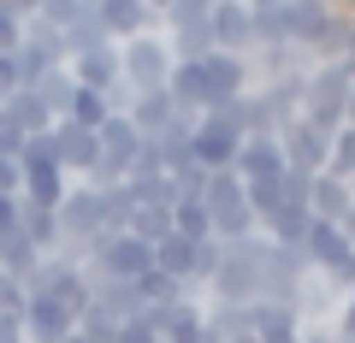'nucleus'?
<instances>
[{"label":"nucleus","mask_w":355,"mask_h":343,"mask_svg":"<svg viewBox=\"0 0 355 343\" xmlns=\"http://www.w3.org/2000/svg\"><path fill=\"white\" fill-rule=\"evenodd\" d=\"M24 302H30L24 279H0V314H18V319H24Z\"/></svg>","instance_id":"nucleus-40"},{"label":"nucleus","mask_w":355,"mask_h":343,"mask_svg":"<svg viewBox=\"0 0 355 343\" xmlns=\"http://www.w3.org/2000/svg\"><path fill=\"white\" fill-rule=\"evenodd\" d=\"M36 12L30 0H0V53H12L24 42V18Z\"/></svg>","instance_id":"nucleus-35"},{"label":"nucleus","mask_w":355,"mask_h":343,"mask_svg":"<svg viewBox=\"0 0 355 343\" xmlns=\"http://www.w3.org/2000/svg\"><path fill=\"white\" fill-rule=\"evenodd\" d=\"M355 207V190L343 178H331V172H320L314 184H308V213L320 219V225H343V213Z\"/></svg>","instance_id":"nucleus-18"},{"label":"nucleus","mask_w":355,"mask_h":343,"mask_svg":"<svg viewBox=\"0 0 355 343\" xmlns=\"http://www.w3.org/2000/svg\"><path fill=\"white\" fill-rule=\"evenodd\" d=\"M254 337H261V343H296V337H302V319H296V308L254 302Z\"/></svg>","instance_id":"nucleus-26"},{"label":"nucleus","mask_w":355,"mask_h":343,"mask_svg":"<svg viewBox=\"0 0 355 343\" xmlns=\"http://www.w3.org/2000/svg\"><path fill=\"white\" fill-rule=\"evenodd\" d=\"M249 36H254V53L291 48V36H284V6H279V0H249ZM254 53H249V60H254Z\"/></svg>","instance_id":"nucleus-20"},{"label":"nucleus","mask_w":355,"mask_h":343,"mask_svg":"<svg viewBox=\"0 0 355 343\" xmlns=\"http://www.w3.org/2000/svg\"><path fill=\"white\" fill-rule=\"evenodd\" d=\"M291 308H296V319H302V326H320V319H326L331 308H338V296H331L326 284H320L314 272H308V279L296 284V302H291Z\"/></svg>","instance_id":"nucleus-31"},{"label":"nucleus","mask_w":355,"mask_h":343,"mask_svg":"<svg viewBox=\"0 0 355 343\" xmlns=\"http://www.w3.org/2000/svg\"><path fill=\"white\" fill-rule=\"evenodd\" d=\"M231 343H261V337H254V331H243V337H231Z\"/></svg>","instance_id":"nucleus-50"},{"label":"nucleus","mask_w":355,"mask_h":343,"mask_svg":"<svg viewBox=\"0 0 355 343\" xmlns=\"http://www.w3.org/2000/svg\"><path fill=\"white\" fill-rule=\"evenodd\" d=\"M36 101L48 107V113H53V125H60V118L71 113V101H77V77L65 71V65H60V71H48V77L36 83Z\"/></svg>","instance_id":"nucleus-30"},{"label":"nucleus","mask_w":355,"mask_h":343,"mask_svg":"<svg viewBox=\"0 0 355 343\" xmlns=\"http://www.w3.org/2000/svg\"><path fill=\"white\" fill-rule=\"evenodd\" d=\"M249 65H254L261 83H291V77L314 71V53H308V48H272V53H254Z\"/></svg>","instance_id":"nucleus-21"},{"label":"nucleus","mask_w":355,"mask_h":343,"mask_svg":"<svg viewBox=\"0 0 355 343\" xmlns=\"http://www.w3.org/2000/svg\"><path fill=\"white\" fill-rule=\"evenodd\" d=\"M349 42H355V6H331L308 53H314V65H338L343 53H349Z\"/></svg>","instance_id":"nucleus-16"},{"label":"nucleus","mask_w":355,"mask_h":343,"mask_svg":"<svg viewBox=\"0 0 355 343\" xmlns=\"http://www.w3.org/2000/svg\"><path fill=\"white\" fill-rule=\"evenodd\" d=\"M101 48H113V42H107L101 18H95V0H89L83 12H77V24L65 30V65H71V60H89V53H101Z\"/></svg>","instance_id":"nucleus-24"},{"label":"nucleus","mask_w":355,"mask_h":343,"mask_svg":"<svg viewBox=\"0 0 355 343\" xmlns=\"http://www.w3.org/2000/svg\"><path fill=\"white\" fill-rule=\"evenodd\" d=\"M331 337H338V343H355V296H343L338 319H331Z\"/></svg>","instance_id":"nucleus-42"},{"label":"nucleus","mask_w":355,"mask_h":343,"mask_svg":"<svg viewBox=\"0 0 355 343\" xmlns=\"http://www.w3.org/2000/svg\"><path fill=\"white\" fill-rule=\"evenodd\" d=\"M83 190H89V184H83ZM95 207H101V231H125L137 195H130V184H107V190H95Z\"/></svg>","instance_id":"nucleus-32"},{"label":"nucleus","mask_w":355,"mask_h":343,"mask_svg":"<svg viewBox=\"0 0 355 343\" xmlns=\"http://www.w3.org/2000/svg\"><path fill=\"white\" fill-rule=\"evenodd\" d=\"M65 71L77 77V89H95V95H107L119 83V48H101V53H89V60H71Z\"/></svg>","instance_id":"nucleus-25"},{"label":"nucleus","mask_w":355,"mask_h":343,"mask_svg":"<svg viewBox=\"0 0 355 343\" xmlns=\"http://www.w3.org/2000/svg\"><path fill=\"white\" fill-rule=\"evenodd\" d=\"M202 83H207V113L225 101H243L254 89V65L237 60V53H207L202 60Z\"/></svg>","instance_id":"nucleus-8"},{"label":"nucleus","mask_w":355,"mask_h":343,"mask_svg":"<svg viewBox=\"0 0 355 343\" xmlns=\"http://www.w3.org/2000/svg\"><path fill=\"white\" fill-rule=\"evenodd\" d=\"M207 30H214V53H237V60H249V53H254V36H249V0H214Z\"/></svg>","instance_id":"nucleus-11"},{"label":"nucleus","mask_w":355,"mask_h":343,"mask_svg":"<svg viewBox=\"0 0 355 343\" xmlns=\"http://www.w3.org/2000/svg\"><path fill=\"white\" fill-rule=\"evenodd\" d=\"M284 6V36H291V48H314L320 24H326V0H279Z\"/></svg>","instance_id":"nucleus-22"},{"label":"nucleus","mask_w":355,"mask_h":343,"mask_svg":"<svg viewBox=\"0 0 355 343\" xmlns=\"http://www.w3.org/2000/svg\"><path fill=\"white\" fill-rule=\"evenodd\" d=\"M48 142H53V160H60V172L71 184H83L89 178V166H95V130H83V125H71V118H60V125L48 130Z\"/></svg>","instance_id":"nucleus-13"},{"label":"nucleus","mask_w":355,"mask_h":343,"mask_svg":"<svg viewBox=\"0 0 355 343\" xmlns=\"http://www.w3.org/2000/svg\"><path fill=\"white\" fill-rule=\"evenodd\" d=\"M137 296H142V308H172V302H184L190 290H184L178 279H166L160 267H148V272L137 279Z\"/></svg>","instance_id":"nucleus-33"},{"label":"nucleus","mask_w":355,"mask_h":343,"mask_svg":"<svg viewBox=\"0 0 355 343\" xmlns=\"http://www.w3.org/2000/svg\"><path fill=\"white\" fill-rule=\"evenodd\" d=\"M326 172H331V178H343V184L355 178V125L331 130V160H326Z\"/></svg>","instance_id":"nucleus-37"},{"label":"nucleus","mask_w":355,"mask_h":343,"mask_svg":"<svg viewBox=\"0 0 355 343\" xmlns=\"http://www.w3.org/2000/svg\"><path fill=\"white\" fill-rule=\"evenodd\" d=\"M89 308H101L107 319H137L142 314V296H137V284H125V279H95L89 272Z\"/></svg>","instance_id":"nucleus-17"},{"label":"nucleus","mask_w":355,"mask_h":343,"mask_svg":"<svg viewBox=\"0 0 355 343\" xmlns=\"http://www.w3.org/2000/svg\"><path fill=\"white\" fill-rule=\"evenodd\" d=\"M355 77L343 71V65H314L308 71V95H302V118L308 125H320L331 137V130H343V101H349Z\"/></svg>","instance_id":"nucleus-3"},{"label":"nucleus","mask_w":355,"mask_h":343,"mask_svg":"<svg viewBox=\"0 0 355 343\" xmlns=\"http://www.w3.org/2000/svg\"><path fill=\"white\" fill-rule=\"evenodd\" d=\"M219 261H225V243H196V272H190V296H202L207 284H214V272H219Z\"/></svg>","instance_id":"nucleus-36"},{"label":"nucleus","mask_w":355,"mask_h":343,"mask_svg":"<svg viewBox=\"0 0 355 343\" xmlns=\"http://www.w3.org/2000/svg\"><path fill=\"white\" fill-rule=\"evenodd\" d=\"M18 237H24L36 254H53V249H60V219H53V207L18 202Z\"/></svg>","instance_id":"nucleus-23"},{"label":"nucleus","mask_w":355,"mask_h":343,"mask_svg":"<svg viewBox=\"0 0 355 343\" xmlns=\"http://www.w3.org/2000/svg\"><path fill=\"white\" fill-rule=\"evenodd\" d=\"M343 125H355V89H349V101H343Z\"/></svg>","instance_id":"nucleus-48"},{"label":"nucleus","mask_w":355,"mask_h":343,"mask_svg":"<svg viewBox=\"0 0 355 343\" xmlns=\"http://www.w3.org/2000/svg\"><path fill=\"white\" fill-rule=\"evenodd\" d=\"M296 343H302V337H296Z\"/></svg>","instance_id":"nucleus-53"},{"label":"nucleus","mask_w":355,"mask_h":343,"mask_svg":"<svg viewBox=\"0 0 355 343\" xmlns=\"http://www.w3.org/2000/svg\"><path fill=\"white\" fill-rule=\"evenodd\" d=\"M172 231H178V237H190V243H207V237H214V219H207V207L196 202V195H184V202L172 207Z\"/></svg>","instance_id":"nucleus-34"},{"label":"nucleus","mask_w":355,"mask_h":343,"mask_svg":"<svg viewBox=\"0 0 355 343\" xmlns=\"http://www.w3.org/2000/svg\"><path fill=\"white\" fill-rule=\"evenodd\" d=\"M6 95H18V65H12V53H0V101Z\"/></svg>","instance_id":"nucleus-45"},{"label":"nucleus","mask_w":355,"mask_h":343,"mask_svg":"<svg viewBox=\"0 0 355 343\" xmlns=\"http://www.w3.org/2000/svg\"><path fill=\"white\" fill-rule=\"evenodd\" d=\"M148 267H154V249H148V243L125 237V231H101V237L89 243V267H83V272H95V279H125V284H137Z\"/></svg>","instance_id":"nucleus-2"},{"label":"nucleus","mask_w":355,"mask_h":343,"mask_svg":"<svg viewBox=\"0 0 355 343\" xmlns=\"http://www.w3.org/2000/svg\"><path fill=\"white\" fill-rule=\"evenodd\" d=\"M53 219H60V243H95L101 237V207H95V190H83V184H71L65 190V202L53 207Z\"/></svg>","instance_id":"nucleus-12"},{"label":"nucleus","mask_w":355,"mask_h":343,"mask_svg":"<svg viewBox=\"0 0 355 343\" xmlns=\"http://www.w3.org/2000/svg\"><path fill=\"white\" fill-rule=\"evenodd\" d=\"M202 319H207V331H214L219 343L254 331V308H237V302H202Z\"/></svg>","instance_id":"nucleus-28"},{"label":"nucleus","mask_w":355,"mask_h":343,"mask_svg":"<svg viewBox=\"0 0 355 343\" xmlns=\"http://www.w3.org/2000/svg\"><path fill=\"white\" fill-rule=\"evenodd\" d=\"M231 172H237L243 184L279 178V172H284V148H279V137H243V148H237V160H231Z\"/></svg>","instance_id":"nucleus-15"},{"label":"nucleus","mask_w":355,"mask_h":343,"mask_svg":"<svg viewBox=\"0 0 355 343\" xmlns=\"http://www.w3.org/2000/svg\"><path fill=\"white\" fill-rule=\"evenodd\" d=\"M119 343H160V331H154L148 314H137V319H125V326H119Z\"/></svg>","instance_id":"nucleus-41"},{"label":"nucleus","mask_w":355,"mask_h":343,"mask_svg":"<svg viewBox=\"0 0 355 343\" xmlns=\"http://www.w3.org/2000/svg\"><path fill=\"white\" fill-rule=\"evenodd\" d=\"M349 190H355V178H349Z\"/></svg>","instance_id":"nucleus-52"},{"label":"nucleus","mask_w":355,"mask_h":343,"mask_svg":"<svg viewBox=\"0 0 355 343\" xmlns=\"http://www.w3.org/2000/svg\"><path fill=\"white\" fill-rule=\"evenodd\" d=\"M261 254H266V237L225 243V261H219L214 284H207V302H237V308L261 302Z\"/></svg>","instance_id":"nucleus-1"},{"label":"nucleus","mask_w":355,"mask_h":343,"mask_svg":"<svg viewBox=\"0 0 355 343\" xmlns=\"http://www.w3.org/2000/svg\"><path fill=\"white\" fill-rule=\"evenodd\" d=\"M18 190H24V172H18V160L0 154V195H18Z\"/></svg>","instance_id":"nucleus-43"},{"label":"nucleus","mask_w":355,"mask_h":343,"mask_svg":"<svg viewBox=\"0 0 355 343\" xmlns=\"http://www.w3.org/2000/svg\"><path fill=\"white\" fill-rule=\"evenodd\" d=\"M77 331V308H65L60 296H30L24 302V343H65Z\"/></svg>","instance_id":"nucleus-10"},{"label":"nucleus","mask_w":355,"mask_h":343,"mask_svg":"<svg viewBox=\"0 0 355 343\" xmlns=\"http://www.w3.org/2000/svg\"><path fill=\"white\" fill-rule=\"evenodd\" d=\"M338 65H343V71H349V77H355V42H349V53H343V60H338Z\"/></svg>","instance_id":"nucleus-49"},{"label":"nucleus","mask_w":355,"mask_h":343,"mask_svg":"<svg viewBox=\"0 0 355 343\" xmlns=\"http://www.w3.org/2000/svg\"><path fill=\"white\" fill-rule=\"evenodd\" d=\"M142 314L154 319L160 343H219L214 331H207V319H202V296H184V302H172V308H142Z\"/></svg>","instance_id":"nucleus-9"},{"label":"nucleus","mask_w":355,"mask_h":343,"mask_svg":"<svg viewBox=\"0 0 355 343\" xmlns=\"http://www.w3.org/2000/svg\"><path fill=\"white\" fill-rule=\"evenodd\" d=\"M125 237H137V243H148V249H160L166 237H178L172 231V207H130V219H125Z\"/></svg>","instance_id":"nucleus-27"},{"label":"nucleus","mask_w":355,"mask_h":343,"mask_svg":"<svg viewBox=\"0 0 355 343\" xmlns=\"http://www.w3.org/2000/svg\"><path fill=\"white\" fill-rule=\"evenodd\" d=\"M172 48H166V36H137V42H125L119 48V77H125L137 95H148V89H166V77H172Z\"/></svg>","instance_id":"nucleus-4"},{"label":"nucleus","mask_w":355,"mask_h":343,"mask_svg":"<svg viewBox=\"0 0 355 343\" xmlns=\"http://www.w3.org/2000/svg\"><path fill=\"white\" fill-rule=\"evenodd\" d=\"M95 18H101L113 48H125L137 36H160V12H154L148 0H95Z\"/></svg>","instance_id":"nucleus-7"},{"label":"nucleus","mask_w":355,"mask_h":343,"mask_svg":"<svg viewBox=\"0 0 355 343\" xmlns=\"http://www.w3.org/2000/svg\"><path fill=\"white\" fill-rule=\"evenodd\" d=\"M0 343H24V319L18 314H0Z\"/></svg>","instance_id":"nucleus-46"},{"label":"nucleus","mask_w":355,"mask_h":343,"mask_svg":"<svg viewBox=\"0 0 355 343\" xmlns=\"http://www.w3.org/2000/svg\"><path fill=\"white\" fill-rule=\"evenodd\" d=\"M237 148H243V130H237V125H225L219 113H202V118H196V130H190V160L202 166V172H231Z\"/></svg>","instance_id":"nucleus-5"},{"label":"nucleus","mask_w":355,"mask_h":343,"mask_svg":"<svg viewBox=\"0 0 355 343\" xmlns=\"http://www.w3.org/2000/svg\"><path fill=\"white\" fill-rule=\"evenodd\" d=\"M65 343H83V337H77V331H71V337H65Z\"/></svg>","instance_id":"nucleus-51"},{"label":"nucleus","mask_w":355,"mask_h":343,"mask_svg":"<svg viewBox=\"0 0 355 343\" xmlns=\"http://www.w3.org/2000/svg\"><path fill=\"white\" fill-rule=\"evenodd\" d=\"M338 231H343V243H349V249H355V207H349V213H343V225H338Z\"/></svg>","instance_id":"nucleus-47"},{"label":"nucleus","mask_w":355,"mask_h":343,"mask_svg":"<svg viewBox=\"0 0 355 343\" xmlns=\"http://www.w3.org/2000/svg\"><path fill=\"white\" fill-rule=\"evenodd\" d=\"M130 195H137L142 207H178V202H184V195H178V184L166 178V172H160V178H142V184H130Z\"/></svg>","instance_id":"nucleus-39"},{"label":"nucleus","mask_w":355,"mask_h":343,"mask_svg":"<svg viewBox=\"0 0 355 343\" xmlns=\"http://www.w3.org/2000/svg\"><path fill=\"white\" fill-rule=\"evenodd\" d=\"M71 125H83V130H101L107 125V95H95V89H77V101H71Z\"/></svg>","instance_id":"nucleus-38"},{"label":"nucleus","mask_w":355,"mask_h":343,"mask_svg":"<svg viewBox=\"0 0 355 343\" xmlns=\"http://www.w3.org/2000/svg\"><path fill=\"white\" fill-rule=\"evenodd\" d=\"M302 254H308V267H314V272H326L331 261H343V254H349V243H343V231H338V225H320V219H314V225H308Z\"/></svg>","instance_id":"nucleus-29"},{"label":"nucleus","mask_w":355,"mask_h":343,"mask_svg":"<svg viewBox=\"0 0 355 343\" xmlns=\"http://www.w3.org/2000/svg\"><path fill=\"white\" fill-rule=\"evenodd\" d=\"M279 148H284V166H291V172H302V178H320V172H326V160H331V137H326L320 125H308L302 113L279 130Z\"/></svg>","instance_id":"nucleus-6"},{"label":"nucleus","mask_w":355,"mask_h":343,"mask_svg":"<svg viewBox=\"0 0 355 343\" xmlns=\"http://www.w3.org/2000/svg\"><path fill=\"white\" fill-rule=\"evenodd\" d=\"M0 113H6V125H12L24 142H30V137H48V130H53V113L36 101V89H18V95H6V101H0Z\"/></svg>","instance_id":"nucleus-19"},{"label":"nucleus","mask_w":355,"mask_h":343,"mask_svg":"<svg viewBox=\"0 0 355 343\" xmlns=\"http://www.w3.org/2000/svg\"><path fill=\"white\" fill-rule=\"evenodd\" d=\"M18 172H24V190H18V202L60 207L65 190H71V178L60 172V160H18Z\"/></svg>","instance_id":"nucleus-14"},{"label":"nucleus","mask_w":355,"mask_h":343,"mask_svg":"<svg viewBox=\"0 0 355 343\" xmlns=\"http://www.w3.org/2000/svg\"><path fill=\"white\" fill-rule=\"evenodd\" d=\"M18 237V195H0V243Z\"/></svg>","instance_id":"nucleus-44"}]
</instances>
